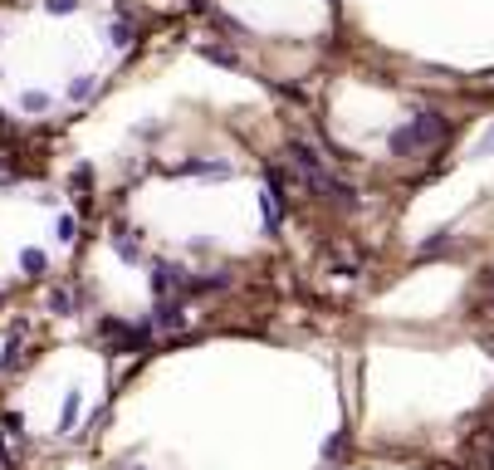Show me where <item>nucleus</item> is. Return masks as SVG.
<instances>
[{"label": "nucleus", "mask_w": 494, "mask_h": 470, "mask_svg": "<svg viewBox=\"0 0 494 470\" xmlns=\"http://www.w3.org/2000/svg\"><path fill=\"white\" fill-rule=\"evenodd\" d=\"M441 137H446V118H441V113H421L411 128H402V133L392 137V147H397V152H421V147H435Z\"/></svg>", "instance_id": "1"}, {"label": "nucleus", "mask_w": 494, "mask_h": 470, "mask_svg": "<svg viewBox=\"0 0 494 470\" xmlns=\"http://www.w3.org/2000/svg\"><path fill=\"white\" fill-rule=\"evenodd\" d=\"M484 147H494V133H489V137H484Z\"/></svg>", "instance_id": "2"}]
</instances>
